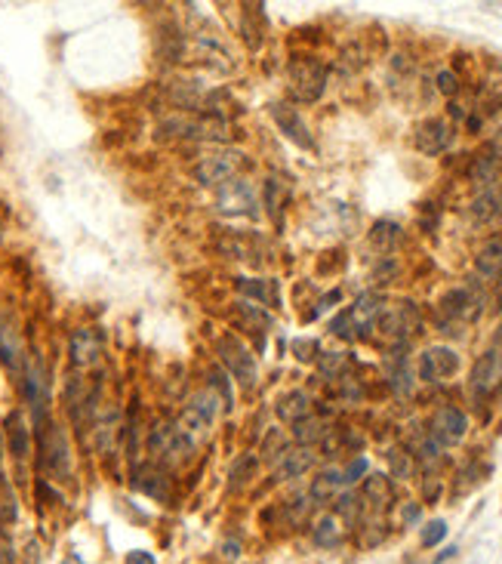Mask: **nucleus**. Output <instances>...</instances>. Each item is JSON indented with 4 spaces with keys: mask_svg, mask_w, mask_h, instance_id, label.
<instances>
[{
    "mask_svg": "<svg viewBox=\"0 0 502 564\" xmlns=\"http://www.w3.org/2000/svg\"><path fill=\"white\" fill-rule=\"evenodd\" d=\"M256 472V457L253 454H243L241 460L235 463V469H231V478H235V484H243L250 475Z\"/></svg>",
    "mask_w": 502,
    "mask_h": 564,
    "instance_id": "37",
    "label": "nucleus"
},
{
    "mask_svg": "<svg viewBox=\"0 0 502 564\" xmlns=\"http://www.w3.org/2000/svg\"><path fill=\"white\" fill-rule=\"evenodd\" d=\"M370 241H373V247L376 250H382V253H392L394 247L404 241V232H401V226L398 222H392V219H379L373 226V232H370Z\"/></svg>",
    "mask_w": 502,
    "mask_h": 564,
    "instance_id": "26",
    "label": "nucleus"
},
{
    "mask_svg": "<svg viewBox=\"0 0 502 564\" xmlns=\"http://www.w3.org/2000/svg\"><path fill=\"white\" fill-rule=\"evenodd\" d=\"M10 450L16 460H25L31 454V435L25 429L22 417H10Z\"/></svg>",
    "mask_w": 502,
    "mask_h": 564,
    "instance_id": "30",
    "label": "nucleus"
},
{
    "mask_svg": "<svg viewBox=\"0 0 502 564\" xmlns=\"http://www.w3.org/2000/svg\"><path fill=\"white\" fill-rule=\"evenodd\" d=\"M216 417H219V395H216L213 389H203L188 401V408H185L182 419H179V429L182 432H207Z\"/></svg>",
    "mask_w": 502,
    "mask_h": 564,
    "instance_id": "10",
    "label": "nucleus"
},
{
    "mask_svg": "<svg viewBox=\"0 0 502 564\" xmlns=\"http://www.w3.org/2000/svg\"><path fill=\"white\" fill-rule=\"evenodd\" d=\"M376 327L382 330V337L394 339V343H404L407 337H413V333L422 327V314L413 303H398V306L382 308Z\"/></svg>",
    "mask_w": 502,
    "mask_h": 564,
    "instance_id": "7",
    "label": "nucleus"
},
{
    "mask_svg": "<svg viewBox=\"0 0 502 564\" xmlns=\"http://www.w3.org/2000/svg\"><path fill=\"white\" fill-rule=\"evenodd\" d=\"M468 432V417L459 408H441L432 419V432L428 435L438 444H459Z\"/></svg>",
    "mask_w": 502,
    "mask_h": 564,
    "instance_id": "14",
    "label": "nucleus"
},
{
    "mask_svg": "<svg viewBox=\"0 0 502 564\" xmlns=\"http://www.w3.org/2000/svg\"><path fill=\"white\" fill-rule=\"evenodd\" d=\"M124 564H157V561H155V555L145 552V549H133V552L127 555V561H124Z\"/></svg>",
    "mask_w": 502,
    "mask_h": 564,
    "instance_id": "43",
    "label": "nucleus"
},
{
    "mask_svg": "<svg viewBox=\"0 0 502 564\" xmlns=\"http://www.w3.org/2000/svg\"><path fill=\"white\" fill-rule=\"evenodd\" d=\"M287 448H290L287 438H283L281 432H272V435L266 438V448H262V454H266V460L275 465L283 457V450H287Z\"/></svg>",
    "mask_w": 502,
    "mask_h": 564,
    "instance_id": "35",
    "label": "nucleus"
},
{
    "mask_svg": "<svg viewBox=\"0 0 502 564\" xmlns=\"http://www.w3.org/2000/svg\"><path fill=\"white\" fill-rule=\"evenodd\" d=\"M65 564H81V559H77V555H71V559L65 561Z\"/></svg>",
    "mask_w": 502,
    "mask_h": 564,
    "instance_id": "46",
    "label": "nucleus"
},
{
    "mask_svg": "<svg viewBox=\"0 0 502 564\" xmlns=\"http://www.w3.org/2000/svg\"><path fill=\"white\" fill-rule=\"evenodd\" d=\"M346 364H348V358L342 355V352H327V355H321V361H318L323 377H339V373L346 370Z\"/></svg>",
    "mask_w": 502,
    "mask_h": 564,
    "instance_id": "34",
    "label": "nucleus"
},
{
    "mask_svg": "<svg viewBox=\"0 0 502 564\" xmlns=\"http://www.w3.org/2000/svg\"><path fill=\"white\" fill-rule=\"evenodd\" d=\"M290 96L296 102H318L327 90V65L318 59H293L287 68Z\"/></svg>",
    "mask_w": 502,
    "mask_h": 564,
    "instance_id": "1",
    "label": "nucleus"
},
{
    "mask_svg": "<svg viewBox=\"0 0 502 564\" xmlns=\"http://www.w3.org/2000/svg\"><path fill=\"white\" fill-rule=\"evenodd\" d=\"M330 330H333L336 337H342V339H355V327H352V321H348V312L336 314V321L330 324Z\"/></svg>",
    "mask_w": 502,
    "mask_h": 564,
    "instance_id": "39",
    "label": "nucleus"
},
{
    "mask_svg": "<svg viewBox=\"0 0 502 564\" xmlns=\"http://www.w3.org/2000/svg\"><path fill=\"white\" fill-rule=\"evenodd\" d=\"M346 488V478H342V469H327L321 472L312 481V490H308V500L315 503H330L339 496V490Z\"/></svg>",
    "mask_w": 502,
    "mask_h": 564,
    "instance_id": "24",
    "label": "nucleus"
},
{
    "mask_svg": "<svg viewBox=\"0 0 502 564\" xmlns=\"http://www.w3.org/2000/svg\"><path fill=\"white\" fill-rule=\"evenodd\" d=\"M472 216L478 222H497L502 219V192L499 188H487L472 201Z\"/></svg>",
    "mask_w": 502,
    "mask_h": 564,
    "instance_id": "25",
    "label": "nucleus"
},
{
    "mask_svg": "<svg viewBox=\"0 0 502 564\" xmlns=\"http://www.w3.org/2000/svg\"><path fill=\"white\" fill-rule=\"evenodd\" d=\"M474 395H493L502 385V333L487 346V352L474 361L472 379H468Z\"/></svg>",
    "mask_w": 502,
    "mask_h": 564,
    "instance_id": "5",
    "label": "nucleus"
},
{
    "mask_svg": "<svg viewBox=\"0 0 502 564\" xmlns=\"http://www.w3.org/2000/svg\"><path fill=\"white\" fill-rule=\"evenodd\" d=\"M327 423L318 417H306L299 423H293V438L299 441V448H312V444H321L327 438Z\"/></svg>",
    "mask_w": 502,
    "mask_h": 564,
    "instance_id": "29",
    "label": "nucleus"
},
{
    "mask_svg": "<svg viewBox=\"0 0 502 564\" xmlns=\"http://www.w3.org/2000/svg\"><path fill=\"white\" fill-rule=\"evenodd\" d=\"M256 188L247 179H228L226 186L216 188V210L226 216H256L259 213Z\"/></svg>",
    "mask_w": 502,
    "mask_h": 564,
    "instance_id": "8",
    "label": "nucleus"
},
{
    "mask_svg": "<svg viewBox=\"0 0 502 564\" xmlns=\"http://www.w3.org/2000/svg\"><path fill=\"white\" fill-rule=\"evenodd\" d=\"M266 207H268V213L281 222V188H277V179L266 182Z\"/></svg>",
    "mask_w": 502,
    "mask_h": 564,
    "instance_id": "38",
    "label": "nucleus"
},
{
    "mask_svg": "<svg viewBox=\"0 0 502 564\" xmlns=\"http://www.w3.org/2000/svg\"><path fill=\"white\" fill-rule=\"evenodd\" d=\"M312 463H315L312 448H287L281 460L275 463V472L277 478H299L312 469Z\"/></svg>",
    "mask_w": 502,
    "mask_h": 564,
    "instance_id": "20",
    "label": "nucleus"
},
{
    "mask_svg": "<svg viewBox=\"0 0 502 564\" xmlns=\"http://www.w3.org/2000/svg\"><path fill=\"white\" fill-rule=\"evenodd\" d=\"M438 90L444 96H457L459 93V81L453 71H438Z\"/></svg>",
    "mask_w": 502,
    "mask_h": 564,
    "instance_id": "42",
    "label": "nucleus"
},
{
    "mask_svg": "<svg viewBox=\"0 0 502 564\" xmlns=\"http://www.w3.org/2000/svg\"><path fill=\"white\" fill-rule=\"evenodd\" d=\"M235 321H237V327H241V330H247L250 337H256L259 343L266 339L268 327H272V314L262 312L259 306H250V303H237Z\"/></svg>",
    "mask_w": 502,
    "mask_h": 564,
    "instance_id": "18",
    "label": "nucleus"
},
{
    "mask_svg": "<svg viewBox=\"0 0 502 564\" xmlns=\"http://www.w3.org/2000/svg\"><path fill=\"white\" fill-rule=\"evenodd\" d=\"M388 465H392V475L401 478V481H407V478L413 475V457L407 454L404 448H392V450H388Z\"/></svg>",
    "mask_w": 502,
    "mask_h": 564,
    "instance_id": "33",
    "label": "nucleus"
},
{
    "mask_svg": "<svg viewBox=\"0 0 502 564\" xmlns=\"http://www.w3.org/2000/svg\"><path fill=\"white\" fill-rule=\"evenodd\" d=\"M243 155L241 152H213L207 155L201 163L195 167V176L210 188H219L226 186L228 179H237V170L243 167Z\"/></svg>",
    "mask_w": 502,
    "mask_h": 564,
    "instance_id": "9",
    "label": "nucleus"
},
{
    "mask_svg": "<svg viewBox=\"0 0 502 564\" xmlns=\"http://www.w3.org/2000/svg\"><path fill=\"white\" fill-rule=\"evenodd\" d=\"M41 429V465L52 478L71 475V450L65 441V432L59 425H37Z\"/></svg>",
    "mask_w": 502,
    "mask_h": 564,
    "instance_id": "4",
    "label": "nucleus"
},
{
    "mask_svg": "<svg viewBox=\"0 0 502 564\" xmlns=\"http://www.w3.org/2000/svg\"><path fill=\"white\" fill-rule=\"evenodd\" d=\"M367 472V460L364 457H358V460H352L342 469V478H346V484H355V481H361V475Z\"/></svg>",
    "mask_w": 502,
    "mask_h": 564,
    "instance_id": "41",
    "label": "nucleus"
},
{
    "mask_svg": "<svg viewBox=\"0 0 502 564\" xmlns=\"http://www.w3.org/2000/svg\"><path fill=\"white\" fill-rule=\"evenodd\" d=\"M453 142V127L444 121V117H428L416 127V148L422 155H441L444 148H450Z\"/></svg>",
    "mask_w": 502,
    "mask_h": 564,
    "instance_id": "12",
    "label": "nucleus"
},
{
    "mask_svg": "<svg viewBox=\"0 0 502 564\" xmlns=\"http://www.w3.org/2000/svg\"><path fill=\"white\" fill-rule=\"evenodd\" d=\"M404 521H419V506H416V503H413V506H404Z\"/></svg>",
    "mask_w": 502,
    "mask_h": 564,
    "instance_id": "45",
    "label": "nucleus"
},
{
    "mask_svg": "<svg viewBox=\"0 0 502 564\" xmlns=\"http://www.w3.org/2000/svg\"><path fill=\"white\" fill-rule=\"evenodd\" d=\"M382 299L376 297V293H364V297H358V303L348 306V321H352L355 327V337H367L370 327H376V321H379L382 314Z\"/></svg>",
    "mask_w": 502,
    "mask_h": 564,
    "instance_id": "15",
    "label": "nucleus"
},
{
    "mask_svg": "<svg viewBox=\"0 0 502 564\" xmlns=\"http://www.w3.org/2000/svg\"><path fill=\"white\" fill-rule=\"evenodd\" d=\"M102 352V339L96 330H75L71 333V361L77 367H90Z\"/></svg>",
    "mask_w": 502,
    "mask_h": 564,
    "instance_id": "21",
    "label": "nucleus"
},
{
    "mask_svg": "<svg viewBox=\"0 0 502 564\" xmlns=\"http://www.w3.org/2000/svg\"><path fill=\"white\" fill-rule=\"evenodd\" d=\"M272 117H275V123L281 127V133L287 136L290 142H296L299 148H315V139H312V133H308V123L302 121V115L293 108V105H283V102H275L272 105Z\"/></svg>",
    "mask_w": 502,
    "mask_h": 564,
    "instance_id": "13",
    "label": "nucleus"
},
{
    "mask_svg": "<svg viewBox=\"0 0 502 564\" xmlns=\"http://www.w3.org/2000/svg\"><path fill=\"white\" fill-rule=\"evenodd\" d=\"M133 488L145 496H155V500H170V494H173L167 472L157 465H139L133 472Z\"/></svg>",
    "mask_w": 502,
    "mask_h": 564,
    "instance_id": "16",
    "label": "nucleus"
},
{
    "mask_svg": "<svg viewBox=\"0 0 502 564\" xmlns=\"http://www.w3.org/2000/svg\"><path fill=\"white\" fill-rule=\"evenodd\" d=\"M148 450L155 460H163L167 465H182L195 450V441L176 423H157L148 435Z\"/></svg>",
    "mask_w": 502,
    "mask_h": 564,
    "instance_id": "2",
    "label": "nucleus"
},
{
    "mask_svg": "<svg viewBox=\"0 0 502 564\" xmlns=\"http://www.w3.org/2000/svg\"><path fill=\"white\" fill-rule=\"evenodd\" d=\"M312 540H315V546H321V549L339 546V540H342V518L339 515H323L321 521L315 524Z\"/></svg>",
    "mask_w": 502,
    "mask_h": 564,
    "instance_id": "28",
    "label": "nucleus"
},
{
    "mask_svg": "<svg viewBox=\"0 0 502 564\" xmlns=\"http://www.w3.org/2000/svg\"><path fill=\"white\" fill-rule=\"evenodd\" d=\"M216 352H219L226 370L243 385V389H250V385L256 383V361L241 339L237 337H219L216 339Z\"/></svg>",
    "mask_w": 502,
    "mask_h": 564,
    "instance_id": "6",
    "label": "nucleus"
},
{
    "mask_svg": "<svg viewBox=\"0 0 502 564\" xmlns=\"http://www.w3.org/2000/svg\"><path fill=\"white\" fill-rule=\"evenodd\" d=\"M19 515V506H16V494H12L10 481L4 478V472H0V524H12Z\"/></svg>",
    "mask_w": 502,
    "mask_h": 564,
    "instance_id": "32",
    "label": "nucleus"
},
{
    "mask_svg": "<svg viewBox=\"0 0 502 564\" xmlns=\"http://www.w3.org/2000/svg\"><path fill=\"white\" fill-rule=\"evenodd\" d=\"M444 536H447V521H441V518L438 521H428L426 528H422V546H428V549L438 546Z\"/></svg>",
    "mask_w": 502,
    "mask_h": 564,
    "instance_id": "36",
    "label": "nucleus"
},
{
    "mask_svg": "<svg viewBox=\"0 0 502 564\" xmlns=\"http://www.w3.org/2000/svg\"><path fill=\"white\" fill-rule=\"evenodd\" d=\"M210 389H219L222 401H226V408H231V385L226 383V377H222V370H213L210 373Z\"/></svg>",
    "mask_w": 502,
    "mask_h": 564,
    "instance_id": "40",
    "label": "nucleus"
},
{
    "mask_svg": "<svg viewBox=\"0 0 502 564\" xmlns=\"http://www.w3.org/2000/svg\"><path fill=\"white\" fill-rule=\"evenodd\" d=\"M499 170H502V157L497 152H484L474 157L472 170H468V176H472V182L478 188H497V179H499Z\"/></svg>",
    "mask_w": 502,
    "mask_h": 564,
    "instance_id": "22",
    "label": "nucleus"
},
{
    "mask_svg": "<svg viewBox=\"0 0 502 564\" xmlns=\"http://www.w3.org/2000/svg\"><path fill=\"white\" fill-rule=\"evenodd\" d=\"M484 312V293H481L478 284L468 287H453L441 297V324H466V321H474Z\"/></svg>",
    "mask_w": 502,
    "mask_h": 564,
    "instance_id": "3",
    "label": "nucleus"
},
{
    "mask_svg": "<svg viewBox=\"0 0 502 564\" xmlns=\"http://www.w3.org/2000/svg\"><path fill=\"white\" fill-rule=\"evenodd\" d=\"M277 417L283 423H299V419L312 417V398L306 395L302 389H293L277 401Z\"/></svg>",
    "mask_w": 502,
    "mask_h": 564,
    "instance_id": "23",
    "label": "nucleus"
},
{
    "mask_svg": "<svg viewBox=\"0 0 502 564\" xmlns=\"http://www.w3.org/2000/svg\"><path fill=\"white\" fill-rule=\"evenodd\" d=\"M0 358H4V364L10 367V370H19L22 367V343L16 339V333L12 330H0Z\"/></svg>",
    "mask_w": 502,
    "mask_h": 564,
    "instance_id": "31",
    "label": "nucleus"
},
{
    "mask_svg": "<svg viewBox=\"0 0 502 564\" xmlns=\"http://www.w3.org/2000/svg\"><path fill=\"white\" fill-rule=\"evenodd\" d=\"M293 349L299 352V358H302V361H312V355H308V352H315V349H318V346H315V343H308V339H296V343H293Z\"/></svg>",
    "mask_w": 502,
    "mask_h": 564,
    "instance_id": "44",
    "label": "nucleus"
},
{
    "mask_svg": "<svg viewBox=\"0 0 502 564\" xmlns=\"http://www.w3.org/2000/svg\"><path fill=\"white\" fill-rule=\"evenodd\" d=\"M459 370V355L447 346H432V349L422 352L419 358V377L426 383H438V379H447Z\"/></svg>",
    "mask_w": 502,
    "mask_h": 564,
    "instance_id": "11",
    "label": "nucleus"
},
{
    "mask_svg": "<svg viewBox=\"0 0 502 564\" xmlns=\"http://www.w3.org/2000/svg\"><path fill=\"white\" fill-rule=\"evenodd\" d=\"M237 290L250 299H259L262 306H277V284L262 278H237Z\"/></svg>",
    "mask_w": 502,
    "mask_h": 564,
    "instance_id": "27",
    "label": "nucleus"
},
{
    "mask_svg": "<svg viewBox=\"0 0 502 564\" xmlns=\"http://www.w3.org/2000/svg\"><path fill=\"white\" fill-rule=\"evenodd\" d=\"M474 272L481 281H497L502 274V232L481 244L478 257H474Z\"/></svg>",
    "mask_w": 502,
    "mask_h": 564,
    "instance_id": "17",
    "label": "nucleus"
},
{
    "mask_svg": "<svg viewBox=\"0 0 502 564\" xmlns=\"http://www.w3.org/2000/svg\"><path fill=\"white\" fill-rule=\"evenodd\" d=\"M361 496L367 500L370 509L376 512H386L394 500V488H392V478L386 475H367L364 478V488H361Z\"/></svg>",
    "mask_w": 502,
    "mask_h": 564,
    "instance_id": "19",
    "label": "nucleus"
}]
</instances>
